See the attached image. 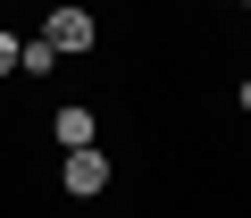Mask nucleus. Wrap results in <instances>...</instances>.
Here are the masks:
<instances>
[{
  "label": "nucleus",
  "mask_w": 251,
  "mask_h": 218,
  "mask_svg": "<svg viewBox=\"0 0 251 218\" xmlns=\"http://www.w3.org/2000/svg\"><path fill=\"white\" fill-rule=\"evenodd\" d=\"M50 67H59L50 42H17V76H50Z\"/></svg>",
  "instance_id": "obj_4"
},
{
  "label": "nucleus",
  "mask_w": 251,
  "mask_h": 218,
  "mask_svg": "<svg viewBox=\"0 0 251 218\" xmlns=\"http://www.w3.org/2000/svg\"><path fill=\"white\" fill-rule=\"evenodd\" d=\"M243 109H251V76H243Z\"/></svg>",
  "instance_id": "obj_6"
},
{
  "label": "nucleus",
  "mask_w": 251,
  "mask_h": 218,
  "mask_svg": "<svg viewBox=\"0 0 251 218\" xmlns=\"http://www.w3.org/2000/svg\"><path fill=\"white\" fill-rule=\"evenodd\" d=\"M50 126H59V143H67V151H84V143H92V109H84V101H67Z\"/></svg>",
  "instance_id": "obj_3"
},
{
  "label": "nucleus",
  "mask_w": 251,
  "mask_h": 218,
  "mask_svg": "<svg viewBox=\"0 0 251 218\" xmlns=\"http://www.w3.org/2000/svg\"><path fill=\"white\" fill-rule=\"evenodd\" d=\"M243 9H251V0H243Z\"/></svg>",
  "instance_id": "obj_7"
},
{
  "label": "nucleus",
  "mask_w": 251,
  "mask_h": 218,
  "mask_svg": "<svg viewBox=\"0 0 251 218\" xmlns=\"http://www.w3.org/2000/svg\"><path fill=\"white\" fill-rule=\"evenodd\" d=\"M0 76H17V34H0Z\"/></svg>",
  "instance_id": "obj_5"
},
{
  "label": "nucleus",
  "mask_w": 251,
  "mask_h": 218,
  "mask_svg": "<svg viewBox=\"0 0 251 218\" xmlns=\"http://www.w3.org/2000/svg\"><path fill=\"white\" fill-rule=\"evenodd\" d=\"M59 185H67V193H75V201H92V193H100V185H109V160H100V151H92V143H84V151H67V168H59Z\"/></svg>",
  "instance_id": "obj_2"
},
{
  "label": "nucleus",
  "mask_w": 251,
  "mask_h": 218,
  "mask_svg": "<svg viewBox=\"0 0 251 218\" xmlns=\"http://www.w3.org/2000/svg\"><path fill=\"white\" fill-rule=\"evenodd\" d=\"M42 42L67 59V51H92V9H50V26H42Z\"/></svg>",
  "instance_id": "obj_1"
}]
</instances>
